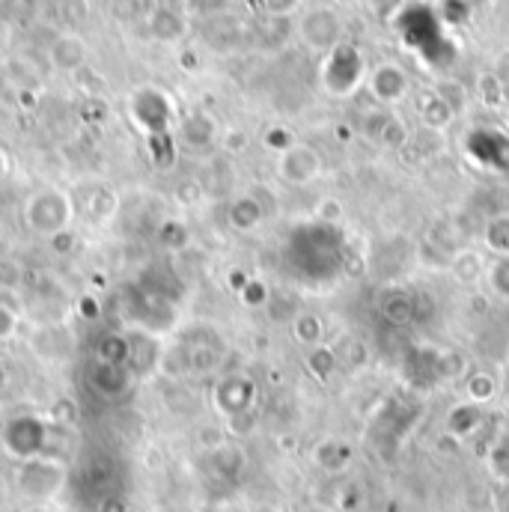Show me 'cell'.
I'll list each match as a JSON object with an SVG mask.
<instances>
[{"label":"cell","mask_w":509,"mask_h":512,"mask_svg":"<svg viewBox=\"0 0 509 512\" xmlns=\"http://www.w3.org/2000/svg\"><path fill=\"white\" fill-rule=\"evenodd\" d=\"M75 197L57 185H45L39 191H33L24 203V227L36 236H42L45 242L57 233L72 230L75 224Z\"/></svg>","instance_id":"obj_1"},{"label":"cell","mask_w":509,"mask_h":512,"mask_svg":"<svg viewBox=\"0 0 509 512\" xmlns=\"http://www.w3.org/2000/svg\"><path fill=\"white\" fill-rule=\"evenodd\" d=\"M15 483H18V492L30 504H48L66 483V465L51 456L27 459V462H21Z\"/></svg>","instance_id":"obj_2"},{"label":"cell","mask_w":509,"mask_h":512,"mask_svg":"<svg viewBox=\"0 0 509 512\" xmlns=\"http://www.w3.org/2000/svg\"><path fill=\"white\" fill-rule=\"evenodd\" d=\"M0 444L6 453H12L15 459L27 462L36 456H45V444H48V423L39 414H18L3 426Z\"/></svg>","instance_id":"obj_3"},{"label":"cell","mask_w":509,"mask_h":512,"mask_svg":"<svg viewBox=\"0 0 509 512\" xmlns=\"http://www.w3.org/2000/svg\"><path fill=\"white\" fill-rule=\"evenodd\" d=\"M256 387L248 376H224L215 387V405L227 417H242L254 405Z\"/></svg>","instance_id":"obj_4"},{"label":"cell","mask_w":509,"mask_h":512,"mask_svg":"<svg viewBox=\"0 0 509 512\" xmlns=\"http://www.w3.org/2000/svg\"><path fill=\"white\" fill-rule=\"evenodd\" d=\"M87 57H90V48H87L84 36H78L72 30L60 33L51 42V48H48V60L60 72H81V69H87Z\"/></svg>","instance_id":"obj_5"},{"label":"cell","mask_w":509,"mask_h":512,"mask_svg":"<svg viewBox=\"0 0 509 512\" xmlns=\"http://www.w3.org/2000/svg\"><path fill=\"white\" fill-rule=\"evenodd\" d=\"M131 111H134V120L152 137H158L167 128V99L155 87H143L140 93H134Z\"/></svg>","instance_id":"obj_6"},{"label":"cell","mask_w":509,"mask_h":512,"mask_svg":"<svg viewBox=\"0 0 509 512\" xmlns=\"http://www.w3.org/2000/svg\"><path fill=\"white\" fill-rule=\"evenodd\" d=\"M322 164L319 158L307 149V146H292L286 149L283 161H280V176L292 185H307L319 176Z\"/></svg>","instance_id":"obj_7"},{"label":"cell","mask_w":509,"mask_h":512,"mask_svg":"<svg viewBox=\"0 0 509 512\" xmlns=\"http://www.w3.org/2000/svg\"><path fill=\"white\" fill-rule=\"evenodd\" d=\"M96 364L117 367V370H128V364H131V343H128V334H108V337H102V343L96 346Z\"/></svg>","instance_id":"obj_8"},{"label":"cell","mask_w":509,"mask_h":512,"mask_svg":"<svg viewBox=\"0 0 509 512\" xmlns=\"http://www.w3.org/2000/svg\"><path fill=\"white\" fill-rule=\"evenodd\" d=\"M227 218H230V227H233V230L251 233V230H256V227L262 224V203H259L256 197H248V194H245V197L233 200Z\"/></svg>","instance_id":"obj_9"},{"label":"cell","mask_w":509,"mask_h":512,"mask_svg":"<svg viewBox=\"0 0 509 512\" xmlns=\"http://www.w3.org/2000/svg\"><path fill=\"white\" fill-rule=\"evenodd\" d=\"M483 245L486 251L495 256H509V212H501L486 221L483 227Z\"/></svg>","instance_id":"obj_10"},{"label":"cell","mask_w":509,"mask_h":512,"mask_svg":"<svg viewBox=\"0 0 509 512\" xmlns=\"http://www.w3.org/2000/svg\"><path fill=\"white\" fill-rule=\"evenodd\" d=\"M453 274L459 283H477V280H486V271H489V262L486 256L477 254V251H465L453 259Z\"/></svg>","instance_id":"obj_11"},{"label":"cell","mask_w":509,"mask_h":512,"mask_svg":"<svg viewBox=\"0 0 509 512\" xmlns=\"http://www.w3.org/2000/svg\"><path fill=\"white\" fill-rule=\"evenodd\" d=\"M149 27H152V33H155L158 39H164V42L182 36V18H179L173 9H167V6H158V9L152 12Z\"/></svg>","instance_id":"obj_12"},{"label":"cell","mask_w":509,"mask_h":512,"mask_svg":"<svg viewBox=\"0 0 509 512\" xmlns=\"http://www.w3.org/2000/svg\"><path fill=\"white\" fill-rule=\"evenodd\" d=\"M480 408H483V405H477V402L456 405L453 414H450V432H456V435H471V432L480 426V420H483V411H480Z\"/></svg>","instance_id":"obj_13"},{"label":"cell","mask_w":509,"mask_h":512,"mask_svg":"<svg viewBox=\"0 0 509 512\" xmlns=\"http://www.w3.org/2000/svg\"><path fill=\"white\" fill-rule=\"evenodd\" d=\"M292 334H295L298 343L316 349L319 340H322V319L313 316V313H298V316L292 319Z\"/></svg>","instance_id":"obj_14"},{"label":"cell","mask_w":509,"mask_h":512,"mask_svg":"<svg viewBox=\"0 0 509 512\" xmlns=\"http://www.w3.org/2000/svg\"><path fill=\"white\" fill-rule=\"evenodd\" d=\"M158 242H161L164 251L176 254V251H182L191 242V233H188V227L182 221H164L161 230H158Z\"/></svg>","instance_id":"obj_15"},{"label":"cell","mask_w":509,"mask_h":512,"mask_svg":"<svg viewBox=\"0 0 509 512\" xmlns=\"http://www.w3.org/2000/svg\"><path fill=\"white\" fill-rule=\"evenodd\" d=\"M498 384L489 373H471L468 382H465V393H468V402H477V405H486L492 396H495Z\"/></svg>","instance_id":"obj_16"},{"label":"cell","mask_w":509,"mask_h":512,"mask_svg":"<svg viewBox=\"0 0 509 512\" xmlns=\"http://www.w3.org/2000/svg\"><path fill=\"white\" fill-rule=\"evenodd\" d=\"M24 286V265L18 259H0V292L12 295Z\"/></svg>","instance_id":"obj_17"},{"label":"cell","mask_w":509,"mask_h":512,"mask_svg":"<svg viewBox=\"0 0 509 512\" xmlns=\"http://www.w3.org/2000/svg\"><path fill=\"white\" fill-rule=\"evenodd\" d=\"M18 328H21V310H18V304L0 298V343L15 340L18 337Z\"/></svg>","instance_id":"obj_18"},{"label":"cell","mask_w":509,"mask_h":512,"mask_svg":"<svg viewBox=\"0 0 509 512\" xmlns=\"http://www.w3.org/2000/svg\"><path fill=\"white\" fill-rule=\"evenodd\" d=\"M486 280H489V286L495 289V295H501V298H507L509 301V256H495V259L489 262Z\"/></svg>","instance_id":"obj_19"},{"label":"cell","mask_w":509,"mask_h":512,"mask_svg":"<svg viewBox=\"0 0 509 512\" xmlns=\"http://www.w3.org/2000/svg\"><path fill=\"white\" fill-rule=\"evenodd\" d=\"M489 468H492L495 477H501V480L509 483V432L495 441V447L489 453Z\"/></svg>","instance_id":"obj_20"},{"label":"cell","mask_w":509,"mask_h":512,"mask_svg":"<svg viewBox=\"0 0 509 512\" xmlns=\"http://www.w3.org/2000/svg\"><path fill=\"white\" fill-rule=\"evenodd\" d=\"M239 292H242V301H245L248 307H262V304H268V289H265L262 280H254V277H251Z\"/></svg>","instance_id":"obj_21"},{"label":"cell","mask_w":509,"mask_h":512,"mask_svg":"<svg viewBox=\"0 0 509 512\" xmlns=\"http://www.w3.org/2000/svg\"><path fill=\"white\" fill-rule=\"evenodd\" d=\"M48 248H51L54 254L69 256L72 254V248H75V233H72V230H66V233L51 236V239H48Z\"/></svg>","instance_id":"obj_22"},{"label":"cell","mask_w":509,"mask_h":512,"mask_svg":"<svg viewBox=\"0 0 509 512\" xmlns=\"http://www.w3.org/2000/svg\"><path fill=\"white\" fill-rule=\"evenodd\" d=\"M6 387H9V367H6V361L0 358V396H3Z\"/></svg>","instance_id":"obj_23"},{"label":"cell","mask_w":509,"mask_h":512,"mask_svg":"<svg viewBox=\"0 0 509 512\" xmlns=\"http://www.w3.org/2000/svg\"><path fill=\"white\" fill-rule=\"evenodd\" d=\"M9 173V155H6V149L0 146V179Z\"/></svg>","instance_id":"obj_24"},{"label":"cell","mask_w":509,"mask_h":512,"mask_svg":"<svg viewBox=\"0 0 509 512\" xmlns=\"http://www.w3.org/2000/svg\"><path fill=\"white\" fill-rule=\"evenodd\" d=\"M24 512H54V510H51L48 504H30Z\"/></svg>","instance_id":"obj_25"},{"label":"cell","mask_w":509,"mask_h":512,"mask_svg":"<svg viewBox=\"0 0 509 512\" xmlns=\"http://www.w3.org/2000/svg\"><path fill=\"white\" fill-rule=\"evenodd\" d=\"M251 512H280V510H274V507H254Z\"/></svg>","instance_id":"obj_26"},{"label":"cell","mask_w":509,"mask_h":512,"mask_svg":"<svg viewBox=\"0 0 509 512\" xmlns=\"http://www.w3.org/2000/svg\"><path fill=\"white\" fill-rule=\"evenodd\" d=\"M504 396H507V405H509V384H507V390H504Z\"/></svg>","instance_id":"obj_27"}]
</instances>
